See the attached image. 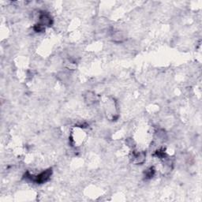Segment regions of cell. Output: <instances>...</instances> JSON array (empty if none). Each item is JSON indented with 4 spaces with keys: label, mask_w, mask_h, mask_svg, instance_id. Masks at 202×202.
<instances>
[{
    "label": "cell",
    "mask_w": 202,
    "mask_h": 202,
    "mask_svg": "<svg viewBox=\"0 0 202 202\" xmlns=\"http://www.w3.org/2000/svg\"><path fill=\"white\" fill-rule=\"evenodd\" d=\"M33 29L35 30V32H44V29H45V28L43 26V25H41V24H36V25H35V26L33 27Z\"/></svg>",
    "instance_id": "obj_7"
},
{
    "label": "cell",
    "mask_w": 202,
    "mask_h": 202,
    "mask_svg": "<svg viewBox=\"0 0 202 202\" xmlns=\"http://www.w3.org/2000/svg\"><path fill=\"white\" fill-rule=\"evenodd\" d=\"M39 24L44 28L50 27L53 25V18L47 12H41L39 15Z\"/></svg>",
    "instance_id": "obj_2"
},
{
    "label": "cell",
    "mask_w": 202,
    "mask_h": 202,
    "mask_svg": "<svg viewBox=\"0 0 202 202\" xmlns=\"http://www.w3.org/2000/svg\"><path fill=\"white\" fill-rule=\"evenodd\" d=\"M97 101V97H96V94L93 93H87V94L85 95V102L89 105H91L95 103Z\"/></svg>",
    "instance_id": "obj_5"
},
{
    "label": "cell",
    "mask_w": 202,
    "mask_h": 202,
    "mask_svg": "<svg viewBox=\"0 0 202 202\" xmlns=\"http://www.w3.org/2000/svg\"><path fill=\"white\" fill-rule=\"evenodd\" d=\"M112 40L116 43L123 42L125 40V36L123 32L121 31H115L112 34Z\"/></svg>",
    "instance_id": "obj_4"
},
{
    "label": "cell",
    "mask_w": 202,
    "mask_h": 202,
    "mask_svg": "<svg viewBox=\"0 0 202 202\" xmlns=\"http://www.w3.org/2000/svg\"><path fill=\"white\" fill-rule=\"evenodd\" d=\"M51 174H52V170H51V169H47V170L41 172V174H39L38 175H36V176L31 175L29 172H27V173L25 174V176L26 179H29V180L32 181V182H36V183L42 184L49 180V179H50V176H51Z\"/></svg>",
    "instance_id": "obj_1"
},
{
    "label": "cell",
    "mask_w": 202,
    "mask_h": 202,
    "mask_svg": "<svg viewBox=\"0 0 202 202\" xmlns=\"http://www.w3.org/2000/svg\"><path fill=\"white\" fill-rule=\"evenodd\" d=\"M146 159V153L145 152H133L132 155V162L135 164H142Z\"/></svg>",
    "instance_id": "obj_3"
},
{
    "label": "cell",
    "mask_w": 202,
    "mask_h": 202,
    "mask_svg": "<svg viewBox=\"0 0 202 202\" xmlns=\"http://www.w3.org/2000/svg\"><path fill=\"white\" fill-rule=\"evenodd\" d=\"M155 173H156V170L154 169V167H151L145 171V176L146 179H152V178L155 175Z\"/></svg>",
    "instance_id": "obj_6"
}]
</instances>
